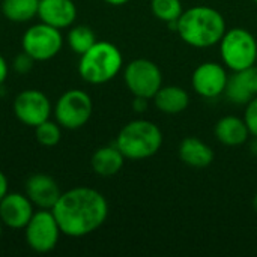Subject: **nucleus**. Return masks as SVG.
<instances>
[{"instance_id":"nucleus-11","label":"nucleus","mask_w":257,"mask_h":257,"mask_svg":"<svg viewBox=\"0 0 257 257\" xmlns=\"http://www.w3.org/2000/svg\"><path fill=\"white\" fill-rule=\"evenodd\" d=\"M227 74L220 63L205 62L196 68L191 83L193 89L203 98H217L224 93L227 84Z\"/></svg>"},{"instance_id":"nucleus-15","label":"nucleus","mask_w":257,"mask_h":257,"mask_svg":"<svg viewBox=\"0 0 257 257\" xmlns=\"http://www.w3.org/2000/svg\"><path fill=\"white\" fill-rule=\"evenodd\" d=\"M226 96L239 105L248 104L257 96V66H248L241 71H235V75L227 78L224 89Z\"/></svg>"},{"instance_id":"nucleus-13","label":"nucleus","mask_w":257,"mask_h":257,"mask_svg":"<svg viewBox=\"0 0 257 257\" xmlns=\"http://www.w3.org/2000/svg\"><path fill=\"white\" fill-rule=\"evenodd\" d=\"M62 191L54 178L45 173H35L26 181V196L38 209H53Z\"/></svg>"},{"instance_id":"nucleus-3","label":"nucleus","mask_w":257,"mask_h":257,"mask_svg":"<svg viewBox=\"0 0 257 257\" xmlns=\"http://www.w3.org/2000/svg\"><path fill=\"white\" fill-rule=\"evenodd\" d=\"M122 63V54L116 45L107 41H96L80 56L78 74L86 83L104 84L119 74Z\"/></svg>"},{"instance_id":"nucleus-18","label":"nucleus","mask_w":257,"mask_h":257,"mask_svg":"<svg viewBox=\"0 0 257 257\" xmlns=\"http://www.w3.org/2000/svg\"><path fill=\"white\" fill-rule=\"evenodd\" d=\"M179 158L191 167L203 169L208 167L214 160L212 149L196 137H188L182 140L179 146Z\"/></svg>"},{"instance_id":"nucleus-30","label":"nucleus","mask_w":257,"mask_h":257,"mask_svg":"<svg viewBox=\"0 0 257 257\" xmlns=\"http://www.w3.org/2000/svg\"><path fill=\"white\" fill-rule=\"evenodd\" d=\"M251 152L257 155V137H254V142L251 143Z\"/></svg>"},{"instance_id":"nucleus-26","label":"nucleus","mask_w":257,"mask_h":257,"mask_svg":"<svg viewBox=\"0 0 257 257\" xmlns=\"http://www.w3.org/2000/svg\"><path fill=\"white\" fill-rule=\"evenodd\" d=\"M8 74H9V65L6 62V59L0 54V86L6 81Z\"/></svg>"},{"instance_id":"nucleus-12","label":"nucleus","mask_w":257,"mask_h":257,"mask_svg":"<svg viewBox=\"0 0 257 257\" xmlns=\"http://www.w3.org/2000/svg\"><path fill=\"white\" fill-rule=\"evenodd\" d=\"M35 205L26 194L9 193L0 202V221L9 229H24L35 214Z\"/></svg>"},{"instance_id":"nucleus-33","label":"nucleus","mask_w":257,"mask_h":257,"mask_svg":"<svg viewBox=\"0 0 257 257\" xmlns=\"http://www.w3.org/2000/svg\"><path fill=\"white\" fill-rule=\"evenodd\" d=\"M254 2H256V3H257V0H254Z\"/></svg>"},{"instance_id":"nucleus-34","label":"nucleus","mask_w":257,"mask_h":257,"mask_svg":"<svg viewBox=\"0 0 257 257\" xmlns=\"http://www.w3.org/2000/svg\"><path fill=\"white\" fill-rule=\"evenodd\" d=\"M256 63H257V59H256Z\"/></svg>"},{"instance_id":"nucleus-17","label":"nucleus","mask_w":257,"mask_h":257,"mask_svg":"<svg viewBox=\"0 0 257 257\" xmlns=\"http://www.w3.org/2000/svg\"><path fill=\"white\" fill-rule=\"evenodd\" d=\"M248 126L245 120L236 116H226L220 119L215 125V136L218 142L226 146H239L248 139Z\"/></svg>"},{"instance_id":"nucleus-27","label":"nucleus","mask_w":257,"mask_h":257,"mask_svg":"<svg viewBox=\"0 0 257 257\" xmlns=\"http://www.w3.org/2000/svg\"><path fill=\"white\" fill-rule=\"evenodd\" d=\"M133 108L137 113H143L148 108V98H142V96H136L134 102H133Z\"/></svg>"},{"instance_id":"nucleus-19","label":"nucleus","mask_w":257,"mask_h":257,"mask_svg":"<svg viewBox=\"0 0 257 257\" xmlns=\"http://www.w3.org/2000/svg\"><path fill=\"white\" fill-rule=\"evenodd\" d=\"M154 99H155L157 108L167 114H178V113L184 111L190 102L188 93L179 86L161 87L155 93Z\"/></svg>"},{"instance_id":"nucleus-9","label":"nucleus","mask_w":257,"mask_h":257,"mask_svg":"<svg viewBox=\"0 0 257 257\" xmlns=\"http://www.w3.org/2000/svg\"><path fill=\"white\" fill-rule=\"evenodd\" d=\"M125 84L134 96L154 98L161 89L163 74L160 68L148 59H136L125 68Z\"/></svg>"},{"instance_id":"nucleus-4","label":"nucleus","mask_w":257,"mask_h":257,"mask_svg":"<svg viewBox=\"0 0 257 257\" xmlns=\"http://www.w3.org/2000/svg\"><path fill=\"white\" fill-rule=\"evenodd\" d=\"M163 145L161 130L149 120H133L126 123L116 139V146L130 160H145L155 155Z\"/></svg>"},{"instance_id":"nucleus-23","label":"nucleus","mask_w":257,"mask_h":257,"mask_svg":"<svg viewBox=\"0 0 257 257\" xmlns=\"http://www.w3.org/2000/svg\"><path fill=\"white\" fill-rule=\"evenodd\" d=\"M151 8L154 15L166 23L179 20L182 15V5L179 0H152Z\"/></svg>"},{"instance_id":"nucleus-28","label":"nucleus","mask_w":257,"mask_h":257,"mask_svg":"<svg viewBox=\"0 0 257 257\" xmlns=\"http://www.w3.org/2000/svg\"><path fill=\"white\" fill-rule=\"evenodd\" d=\"M8 194V178L5 176V173L0 170V202L2 199Z\"/></svg>"},{"instance_id":"nucleus-8","label":"nucleus","mask_w":257,"mask_h":257,"mask_svg":"<svg viewBox=\"0 0 257 257\" xmlns=\"http://www.w3.org/2000/svg\"><path fill=\"white\" fill-rule=\"evenodd\" d=\"M24 235L30 250L45 254L57 247L62 232L51 209H39L35 211L33 217L24 227Z\"/></svg>"},{"instance_id":"nucleus-20","label":"nucleus","mask_w":257,"mask_h":257,"mask_svg":"<svg viewBox=\"0 0 257 257\" xmlns=\"http://www.w3.org/2000/svg\"><path fill=\"white\" fill-rule=\"evenodd\" d=\"M39 0H2L0 11L12 23H27L38 17Z\"/></svg>"},{"instance_id":"nucleus-32","label":"nucleus","mask_w":257,"mask_h":257,"mask_svg":"<svg viewBox=\"0 0 257 257\" xmlns=\"http://www.w3.org/2000/svg\"><path fill=\"white\" fill-rule=\"evenodd\" d=\"M2 229H3V223L0 221V238H2Z\"/></svg>"},{"instance_id":"nucleus-22","label":"nucleus","mask_w":257,"mask_h":257,"mask_svg":"<svg viewBox=\"0 0 257 257\" xmlns=\"http://www.w3.org/2000/svg\"><path fill=\"white\" fill-rule=\"evenodd\" d=\"M35 137L41 146L53 148L62 139V126L56 120H45L35 126Z\"/></svg>"},{"instance_id":"nucleus-1","label":"nucleus","mask_w":257,"mask_h":257,"mask_svg":"<svg viewBox=\"0 0 257 257\" xmlns=\"http://www.w3.org/2000/svg\"><path fill=\"white\" fill-rule=\"evenodd\" d=\"M51 212L62 235L83 238L104 224L108 215V203L99 191L75 187L60 194Z\"/></svg>"},{"instance_id":"nucleus-10","label":"nucleus","mask_w":257,"mask_h":257,"mask_svg":"<svg viewBox=\"0 0 257 257\" xmlns=\"http://www.w3.org/2000/svg\"><path fill=\"white\" fill-rule=\"evenodd\" d=\"M14 114L26 126L35 128L50 119L53 105L48 96L38 89H26L14 99Z\"/></svg>"},{"instance_id":"nucleus-7","label":"nucleus","mask_w":257,"mask_h":257,"mask_svg":"<svg viewBox=\"0 0 257 257\" xmlns=\"http://www.w3.org/2000/svg\"><path fill=\"white\" fill-rule=\"evenodd\" d=\"M23 51L35 59V62H47L56 57L63 47V36L59 29L45 23L30 26L21 38Z\"/></svg>"},{"instance_id":"nucleus-21","label":"nucleus","mask_w":257,"mask_h":257,"mask_svg":"<svg viewBox=\"0 0 257 257\" xmlns=\"http://www.w3.org/2000/svg\"><path fill=\"white\" fill-rule=\"evenodd\" d=\"M66 42L74 53L81 56L96 42V36L89 26H74L68 32Z\"/></svg>"},{"instance_id":"nucleus-14","label":"nucleus","mask_w":257,"mask_h":257,"mask_svg":"<svg viewBox=\"0 0 257 257\" xmlns=\"http://www.w3.org/2000/svg\"><path fill=\"white\" fill-rule=\"evenodd\" d=\"M38 17L59 30L68 29L77 20V6L72 0H39Z\"/></svg>"},{"instance_id":"nucleus-16","label":"nucleus","mask_w":257,"mask_h":257,"mask_svg":"<svg viewBox=\"0 0 257 257\" xmlns=\"http://www.w3.org/2000/svg\"><path fill=\"white\" fill-rule=\"evenodd\" d=\"M123 161L125 157L116 145L102 146L92 155L90 166L96 175L102 178H110L120 172V169L123 167Z\"/></svg>"},{"instance_id":"nucleus-25","label":"nucleus","mask_w":257,"mask_h":257,"mask_svg":"<svg viewBox=\"0 0 257 257\" xmlns=\"http://www.w3.org/2000/svg\"><path fill=\"white\" fill-rule=\"evenodd\" d=\"M245 123L248 126L250 134H253L257 137V96L253 98L248 104H247V110H245Z\"/></svg>"},{"instance_id":"nucleus-2","label":"nucleus","mask_w":257,"mask_h":257,"mask_svg":"<svg viewBox=\"0 0 257 257\" xmlns=\"http://www.w3.org/2000/svg\"><path fill=\"white\" fill-rule=\"evenodd\" d=\"M178 33L188 45L206 48L221 41L226 33V21L215 9L196 6L182 12L178 20Z\"/></svg>"},{"instance_id":"nucleus-6","label":"nucleus","mask_w":257,"mask_h":257,"mask_svg":"<svg viewBox=\"0 0 257 257\" xmlns=\"http://www.w3.org/2000/svg\"><path fill=\"white\" fill-rule=\"evenodd\" d=\"M92 111V98L80 89L65 92L53 107L54 120L65 130H78L84 126L89 122Z\"/></svg>"},{"instance_id":"nucleus-31","label":"nucleus","mask_w":257,"mask_h":257,"mask_svg":"<svg viewBox=\"0 0 257 257\" xmlns=\"http://www.w3.org/2000/svg\"><path fill=\"white\" fill-rule=\"evenodd\" d=\"M253 206H254V211L257 212V194L256 197H254V200H253Z\"/></svg>"},{"instance_id":"nucleus-5","label":"nucleus","mask_w":257,"mask_h":257,"mask_svg":"<svg viewBox=\"0 0 257 257\" xmlns=\"http://www.w3.org/2000/svg\"><path fill=\"white\" fill-rule=\"evenodd\" d=\"M220 42L223 62L230 69L241 71L256 65L257 42L248 30L241 27L226 30Z\"/></svg>"},{"instance_id":"nucleus-24","label":"nucleus","mask_w":257,"mask_h":257,"mask_svg":"<svg viewBox=\"0 0 257 257\" xmlns=\"http://www.w3.org/2000/svg\"><path fill=\"white\" fill-rule=\"evenodd\" d=\"M33 65H35V59L32 56H29L26 51H23L18 56H15V59L12 62V68L18 74H27V72H30L32 68H33Z\"/></svg>"},{"instance_id":"nucleus-29","label":"nucleus","mask_w":257,"mask_h":257,"mask_svg":"<svg viewBox=\"0 0 257 257\" xmlns=\"http://www.w3.org/2000/svg\"><path fill=\"white\" fill-rule=\"evenodd\" d=\"M105 3H108V5H113V6H120V5H125V3H128L130 0H104Z\"/></svg>"}]
</instances>
